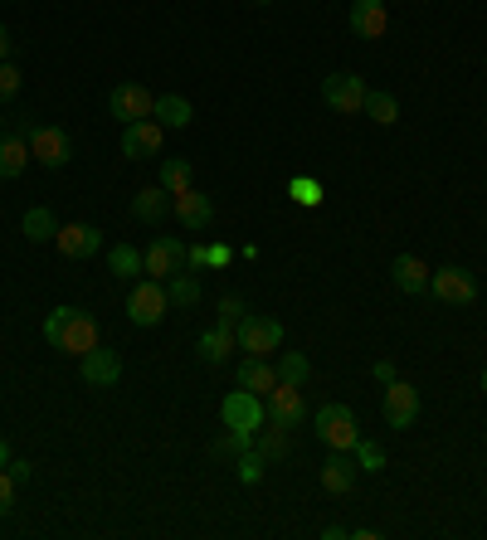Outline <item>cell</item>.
<instances>
[{"mask_svg":"<svg viewBox=\"0 0 487 540\" xmlns=\"http://www.w3.org/2000/svg\"><path fill=\"white\" fill-rule=\"evenodd\" d=\"M147 278H156V283H166L171 273H181L186 268V244L181 239H171V234H161V239H151L147 244Z\"/></svg>","mask_w":487,"mask_h":540,"instance_id":"14","label":"cell"},{"mask_svg":"<svg viewBox=\"0 0 487 540\" xmlns=\"http://www.w3.org/2000/svg\"><path fill=\"white\" fill-rule=\"evenodd\" d=\"M166 307H171V297H166V283H156V278H137L127 292V317L137 326H156L166 317Z\"/></svg>","mask_w":487,"mask_h":540,"instance_id":"6","label":"cell"},{"mask_svg":"<svg viewBox=\"0 0 487 540\" xmlns=\"http://www.w3.org/2000/svg\"><path fill=\"white\" fill-rule=\"evenodd\" d=\"M5 463H10V443L0 438V468H5Z\"/></svg>","mask_w":487,"mask_h":540,"instance_id":"44","label":"cell"},{"mask_svg":"<svg viewBox=\"0 0 487 540\" xmlns=\"http://www.w3.org/2000/svg\"><path fill=\"white\" fill-rule=\"evenodd\" d=\"M15 487H20V482L0 468V516H10V506H15Z\"/></svg>","mask_w":487,"mask_h":540,"instance_id":"38","label":"cell"},{"mask_svg":"<svg viewBox=\"0 0 487 540\" xmlns=\"http://www.w3.org/2000/svg\"><path fill=\"white\" fill-rule=\"evenodd\" d=\"M263 409H268V419L283 424V429H298L302 419H307V399H302V390L298 385H283V380L263 395Z\"/></svg>","mask_w":487,"mask_h":540,"instance_id":"11","label":"cell"},{"mask_svg":"<svg viewBox=\"0 0 487 540\" xmlns=\"http://www.w3.org/2000/svg\"><path fill=\"white\" fill-rule=\"evenodd\" d=\"M366 78L361 73H332V78H322V103L341 117H356V112L366 108Z\"/></svg>","mask_w":487,"mask_h":540,"instance_id":"5","label":"cell"},{"mask_svg":"<svg viewBox=\"0 0 487 540\" xmlns=\"http://www.w3.org/2000/svg\"><path fill=\"white\" fill-rule=\"evenodd\" d=\"M166 210H171V190L166 185H151V190L132 195V219H142V224H161Z\"/></svg>","mask_w":487,"mask_h":540,"instance_id":"21","label":"cell"},{"mask_svg":"<svg viewBox=\"0 0 487 540\" xmlns=\"http://www.w3.org/2000/svg\"><path fill=\"white\" fill-rule=\"evenodd\" d=\"M54 249L64 253V258H93V253L103 249V234L93 224H59Z\"/></svg>","mask_w":487,"mask_h":540,"instance_id":"16","label":"cell"},{"mask_svg":"<svg viewBox=\"0 0 487 540\" xmlns=\"http://www.w3.org/2000/svg\"><path fill=\"white\" fill-rule=\"evenodd\" d=\"M288 195H293L298 205H307V210H312V205H322V180L293 176V180H288Z\"/></svg>","mask_w":487,"mask_h":540,"instance_id":"33","label":"cell"},{"mask_svg":"<svg viewBox=\"0 0 487 540\" xmlns=\"http://www.w3.org/2000/svg\"><path fill=\"white\" fill-rule=\"evenodd\" d=\"M190 180H195V166H190L186 156H166V161H161V185H166L171 195L190 190Z\"/></svg>","mask_w":487,"mask_h":540,"instance_id":"28","label":"cell"},{"mask_svg":"<svg viewBox=\"0 0 487 540\" xmlns=\"http://www.w3.org/2000/svg\"><path fill=\"white\" fill-rule=\"evenodd\" d=\"M254 448H259L268 463H273V458H288V453H293V433L283 429V424H273L268 433H254Z\"/></svg>","mask_w":487,"mask_h":540,"instance_id":"29","label":"cell"},{"mask_svg":"<svg viewBox=\"0 0 487 540\" xmlns=\"http://www.w3.org/2000/svg\"><path fill=\"white\" fill-rule=\"evenodd\" d=\"M356 477H361L356 458H346L341 448H332V458L322 463V492H332V497H346V492L356 487Z\"/></svg>","mask_w":487,"mask_h":540,"instance_id":"19","label":"cell"},{"mask_svg":"<svg viewBox=\"0 0 487 540\" xmlns=\"http://www.w3.org/2000/svg\"><path fill=\"white\" fill-rule=\"evenodd\" d=\"M30 161H35V156H30V127L5 122V127H0V180H15Z\"/></svg>","mask_w":487,"mask_h":540,"instance_id":"10","label":"cell"},{"mask_svg":"<svg viewBox=\"0 0 487 540\" xmlns=\"http://www.w3.org/2000/svg\"><path fill=\"white\" fill-rule=\"evenodd\" d=\"M151 108H156V98H151L142 83H117L113 93H108V112H113L122 127H127V122H142V117H151Z\"/></svg>","mask_w":487,"mask_h":540,"instance_id":"13","label":"cell"},{"mask_svg":"<svg viewBox=\"0 0 487 540\" xmlns=\"http://www.w3.org/2000/svg\"><path fill=\"white\" fill-rule=\"evenodd\" d=\"M166 297H171V307H195L200 302V278L195 273H171L166 278Z\"/></svg>","mask_w":487,"mask_h":540,"instance_id":"30","label":"cell"},{"mask_svg":"<svg viewBox=\"0 0 487 540\" xmlns=\"http://www.w3.org/2000/svg\"><path fill=\"white\" fill-rule=\"evenodd\" d=\"M244 448H254V433H249V429H229L225 438L215 443V453H220V458H239Z\"/></svg>","mask_w":487,"mask_h":540,"instance_id":"35","label":"cell"},{"mask_svg":"<svg viewBox=\"0 0 487 540\" xmlns=\"http://www.w3.org/2000/svg\"><path fill=\"white\" fill-rule=\"evenodd\" d=\"M239 385L254 390V395H268V390L278 385V370H273L263 356H244L239 360Z\"/></svg>","mask_w":487,"mask_h":540,"instance_id":"24","label":"cell"},{"mask_svg":"<svg viewBox=\"0 0 487 540\" xmlns=\"http://www.w3.org/2000/svg\"><path fill=\"white\" fill-rule=\"evenodd\" d=\"M244 312H249V307H244V297H234V292L220 297V322H225V326H239V322H244Z\"/></svg>","mask_w":487,"mask_h":540,"instance_id":"36","label":"cell"},{"mask_svg":"<svg viewBox=\"0 0 487 540\" xmlns=\"http://www.w3.org/2000/svg\"><path fill=\"white\" fill-rule=\"evenodd\" d=\"M5 472H10L15 482H30V477H35V463H25V458H10V463H5Z\"/></svg>","mask_w":487,"mask_h":540,"instance_id":"39","label":"cell"},{"mask_svg":"<svg viewBox=\"0 0 487 540\" xmlns=\"http://www.w3.org/2000/svg\"><path fill=\"white\" fill-rule=\"evenodd\" d=\"M44 341L54 351H64V356H88L93 346H103L98 341V317H88L83 307H54L44 317Z\"/></svg>","mask_w":487,"mask_h":540,"instance_id":"1","label":"cell"},{"mask_svg":"<svg viewBox=\"0 0 487 540\" xmlns=\"http://www.w3.org/2000/svg\"><path fill=\"white\" fill-rule=\"evenodd\" d=\"M254 5H268V0H254Z\"/></svg>","mask_w":487,"mask_h":540,"instance_id":"46","label":"cell"},{"mask_svg":"<svg viewBox=\"0 0 487 540\" xmlns=\"http://www.w3.org/2000/svg\"><path fill=\"white\" fill-rule=\"evenodd\" d=\"M151 117H156L161 127L181 132V127H190L195 108H190V98H181V93H161V98H156V108H151Z\"/></svg>","mask_w":487,"mask_h":540,"instance_id":"23","label":"cell"},{"mask_svg":"<svg viewBox=\"0 0 487 540\" xmlns=\"http://www.w3.org/2000/svg\"><path fill=\"white\" fill-rule=\"evenodd\" d=\"M351 453H356V468H361V472H385V448H380V443L361 438Z\"/></svg>","mask_w":487,"mask_h":540,"instance_id":"34","label":"cell"},{"mask_svg":"<svg viewBox=\"0 0 487 540\" xmlns=\"http://www.w3.org/2000/svg\"><path fill=\"white\" fill-rule=\"evenodd\" d=\"M366 117H371L375 127H395L400 122V103H395V93H380V88H371L366 93Z\"/></svg>","mask_w":487,"mask_h":540,"instance_id":"27","label":"cell"},{"mask_svg":"<svg viewBox=\"0 0 487 540\" xmlns=\"http://www.w3.org/2000/svg\"><path fill=\"white\" fill-rule=\"evenodd\" d=\"M78 375H83V385H93V390H113L117 380H122V356L108 351V346H93L88 356H78Z\"/></svg>","mask_w":487,"mask_h":540,"instance_id":"12","label":"cell"},{"mask_svg":"<svg viewBox=\"0 0 487 540\" xmlns=\"http://www.w3.org/2000/svg\"><path fill=\"white\" fill-rule=\"evenodd\" d=\"M312 424H317V438H322L327 448H341V453H351V448L361 443L356 414H351L346 404H322V409L312 414Z\"/></svg>","mask_w":487,"mask_h":540,"instance_id":"3","label":"cell"},{"mask_svg":"<svg viewBox=\"0 0 487 540\" xmlns=\"http://www.w3.org/2000/svg\"><path fill=\"white\" fill-rule=\"evenodd\" d=\"M20 234H25L30 244H49V239L59 234V219H54L49 205H35V210L25 215V224H20Z\"/></svg>","mask_w":487,"mask_h":540,"instance_id":"26","label":"cell"},{"mask_svg":"<svg viewBox=\"0 0 487 540\" xmlns=\"http://www.w3.org/2000/svg\"><path fill=\"white\" fill-rule=\"evenodd\" d=\"M205 249H210V268H229V258H234L229 244H205Z\"/></svg>","mask_w":487,"mask_h":540,"instance_id":"40","label":"cell"},{"mask_svg":"<svg viewBox=\"0 0 487 540\" xmlns=\"http://www.w3.org/2000/svg\"><path fill=\"white\" fill-rule=\"evenodd\" d=\"M385 30H390L385 0H351V35L356 39H385Z\"/></svg>","mask_w":487,"mask_h":540,"instance_id":"18","label":"cell"},{"mask_svg":"<svg viewBox=\"0 0 487 540\" xmlns=\"http://www.w3.org/2000/svg\"><path fill=\"white\" fill-rule=\"evenodd\" d=\"M483 395H487V370H483Z\"/></svg>","mask_w":487,"mask_h":540,"instance_id":"45","label":"cell"},{"mask_svg":"<svg viewBox=\"0 0 487 540\" xmlns=\"http://www.w3.org/2000/svg\"><path fill=\"white\" fill-rule=\"evenodd\" d=\"M307 375H312V360L302 356V351H283V360H278V380L283 385H307Z\"/></svg>","mask_w":487,"mask_h":540,"instance_id":"31","label":"cell"},{"mask_svg":"<svg viewBox=\"0 0 487 540\" xmlns=\"http://www.w3.org/2000/svg\"><path fill=\"white\" fill-rule=\"evenodd\" d=\"M166 142V127L156 117H142V122H127L122 127V156L127 161H142V156H156Z\"/></svg>","mask_w":487,"mask_h":540,"instance_id":"15","label":"cell"},{"mask_svg":"<svg viewBox=\"0 0 487 540\" xmlns=\"http://www.w3.org/2000/svg\"><path fill=\"white\" fill-rule=\"evenodd\" d=\"M186 263H190V268H210V249H205V244L186 249Z\"/></svg>","mask_w":487,"mask_h":540,"instance_id":"41","label":"cell"},{"mask_svg":"<svg viewBox=\"0 0 487 540\" xmlns=\"http://www.w3.org/2000/svg\"><path fill=\"white\" fill-rule=\"evenodd\" d=\"M380 414H385V429H410L414 419H419V390L414 385H405L400 375L385 385V399H380Z\"/></svg>","mask_w":487,"mask_h":540,"instance_id":"9","label":"cell"},{"mask_svg":"<svg viewBox=\"0 0 487 540\" xmlns=\"http://www.w3.org/2000/svg\"><path fill=\"white\" fill-rule=\"evenodd\" d=\"M5 59H10V30L0 25V64H5Z\"/></svg>","mask_w":487,"mask_h":540,"instance_id":"43","label":"cell"},{"mask_svg":"<svg viewBox=\"0 0 487 540\" xmlns=\"http://www.w3.org/2000/svg\"><path fill=\"white\" fill-rule=\"evenodd\" d=\"M20 93V69L15 64H0V103H10Z\"/></svg>","mask_w":487,"mask_h":540,"instance_id":"37","label":"cell"},{"mask_svg":"<svg viewBox=\"0 0 487 540\" xmlns=\"http://www.w3.org/2000/svg\"><path fill=\"white\" fill-rule=\"evenodd\" d=\"M30 156H35L39 166H49V171H64L69 166V156H74V142H69V132L64 127H30Z\"/></svg>","mask_w":487,"mask_h":540,"instance_id":"8","label":"cell"},{"mask_svg":"<svg viewBox=\"0 0 487 540\" xmlns=\"http://www.w3.org/2000/svg\"><path fill=\"white\" fill-rule=\"evenodd\" d=\"M429 292L449 307H473L478 302V278L458 263H444V268H429Z\"/></svg>","mask_w":487,"mask_h":540,"instance_id":"4","label":"cell"},{"mask_svg":"<svg viewBox=\"0 0 487 540\" xmlns=\"http://www.w3.org/2000/svg\"><path fill=\"white\" fill-rule=\"evenodd\" d=\"M234 346L244 351V356H273V351H283V322H273V317H259V312H244V322L234 326Z\"/></svg>","mask_w":487,"mask_h":540,"instance_id":"2","label":"cell"},{"mask_svg":"<svg viewBox=\"0 0 487 540\" xmlns=\"http://www.w3.org/2000/svg\"><path fill=\"white\" fill-rule=\"evenodd\" d=\"M171 215L181 219L186 229H205V224L215 219V200H210L205 190L190 185V190H181V195H171Z\"/></svg>","mask_w":487,"mask_h":540,"instance_id":"17","label":"cell"},{"mask_svg":"<svg viewBox=\"0 0 487 540\" xmlns=\"http://www.w3.org/2000/svg\"><path fill=\"white\" fill-rule=\"evenodd\" d=\"M220 419H225V429H249L259 433L263 419H268V409H263V395H254V390H229L225 404H220Z\"/></svg>","mask_w":487,"mask_h":540,"instance_id":"7","label":"cell"},{"mask_svg":"<svg viewBox=\"0 0 487 540\" xmlns=\"http://www.w3.org/2000/svg\"><path fill=\"white\" fill-rule=\"evenodd\" d=\"M390 273H395V288L410 292V297H414V292H429V263H424V258H414V253H400Z\"/></svg>","mask_w":487,"mask_h":540,"instance_id":"22","label":"cell"},{"mask_svg":"<svg viewBox=\"0 0 487 540\" xmlns=\"http://www.w3.org/2000/svg\"><path fill=\"white\" fill-rule=\"evenodd\" d=\"M108 268H113V278H122V283H127V278L137 283V278L147 273V258H142V249H132V244H113V249H108Z\"/></svg>","mask_w":487,"mask_h":540,"instance_id":"25","label":"cell"},{"mask_svg":"<svg viewBox=\"0 0 487 540\" xmlns=\"http://www.w3.org/2000/svg\"><path fill=\"white\" fill-rule=\"evenodd\" d=\"M195 351H200V360H205V365H225L229 351H239V346H234V326L215 322L210 331H205V336H200V341H195Z\"/></svg>","mask_w":487,"mask_h":540,"instance_id":"20","label":"cell"},{"mask_svg":"<svg viewBox=\"0 0 487 540\" xmlns=\"http://www.w3.org/2000/svg\"><path fill=\"white\" fill-rule=\"evenodd\" d=\"M234 472H239V482H244V487H259L263 472H268V458H263L259 448H244V453L234 458Z\"/></svg>","mask_w":487,"mask_h":540,"instance_id":"32","label":"cell"},{"mask_svg":"<svg viewBox=\"0 0 487 540\" xmlns=\"http://www.w3.org/2000/svg\"><path fill=\"white\" fill-rule=\"evenodd\" d=\"M371 375L380 380V385H390V380H395V365H390V360H375V365H371Z\"/></svg>","mask_w":487,"mask_h":540,"instance_id":"42","label":"cell"}]
</instances>
